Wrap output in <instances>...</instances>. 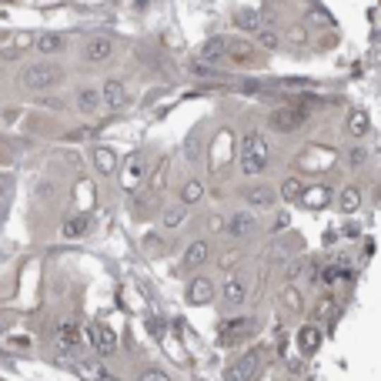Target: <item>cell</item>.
Wrapping results in <instances>:
<instances>
[{"label": "cell", "instance_id": "4316f807", "mask_svg": "<svg viewBox=\"0 0 381 381\" xmlns=\"http://www.w3.org/2000/svg\"><path fill=\"white\" fill-rule=\"evenodd\" d=\"M305 271H308V258H298V261H291V265L284 267V281L291 284V281H298Z\"/></svg>", "mask_w": 381, "mask_h": 381}, {"label": "cell", "instance_id": "2e32d148", "mask_svg": "<svg viewBox=\"0 0 381 381\" xmlns=\"http://www.w3.org/2000/svg\"><path fill=\"white\" fill-rule=\"evenodd\" d=\"M298 348L305 355H315L318 348H321V328L318 325H305V328L298 331Z\"/></svg>", "mask_w": 381, "mask_h": 381}, {"label": "cell", "instance_id": "1f68e13d", "mask_svg": "<svg viewBox=\"0 0 381 381\" xmlns=\"http://www.w3.org/2000/svg\"><path fill=\"white\" fill-rule=\"evenodd\" d=\"M164 178H167V161H161V164H157V171H154V178H151V188L161 190V188H164Z\"/></svg>", "mask_w": 381, "mask_h": 381}, {"label": "cell", "instance_id": "cb8c5ba5", "mask_svg": "<svg viewBox=\"0 0 381 381\" xmlns=\"http://www.w3.org/2000/svg\"><path fill=\"white\" fill-rule=\"evenodd\" d=\"M301 194H305V184H301V178H284V181H281L278 198H284V201H298Z\"/></svg>", "mask_w": 381, "mask_h": 381}, {"label": "cell", "instance_id": "e575fe53", "mask_svg": "<svg viewBox=\"0 0 381 381\" xmlns=\"http://www.w3.org/2000/svg\"><path fill=\"white\" fill-rule=\"evenodd\" d=\"M0 331H4V325H0Z\"/></svg>", "mask_w": 381, "mask_h": 381}, {"label": "cell", "instance_id": "8fae6325", "mask_svg": "<svg viewBox=\"0 0 381 381\" xmlns=\"http://www.w3.org/2000/svg\"><path fill=\"white\" fill-rule=\"evenodd\" d=\"M101 101L111 107V111H121L127 104V87L117 80V77H111V80H104V87H101Z\"/></svg>", "mask_w": 381, "mask_h": 381}, {"label": "cell", "instance_id": "83f0119b", "mask_svg": "<svg viewBox=\"0 0 381 381\" xmlns=\"http://www.w3.org/2000/svg\"><path fill=\"white\" fill-rule=\"evenodd\" d=\"M27 47H34V34H13V37H11V51L24 54Z\"/></svg>", "mask_w": 381, "mask_h": 381}, {"label": "cell", "instance_id": "836d02e7", "mask_svg": "<svg viewBox=\"0 0 381 381\" xmlns=\"http://www.w3.org/2000/svg\"><path fill=\"white\" fill-rule=\"evenodd\" d=\"M101 381H121V378H101Z\"/></svg>", "mask_w": 381, "mask_h": 381}, {"label": "cell", "instance_id": "9a60e30c", "mask_svg": "<svg viewBox=\"0 0 381 381\" xmlns=\"http://www.w3.org/2000/svg\"><path fill=\"white\" fill-rule=\"evenodd\" d=\"M57 344H61L64 351H80V328H77L74 321H64L61 328H57Z\"/></svg>", "mask_w": 381, "mask_h": 381}, {"label": "cell", "instance_id": "ffe728a7", "mask_svg": "<svg viewBox=\"0 0 381 381\" xmlns=\"http://www.w3.org/2000/svg\"><path fill=\"white\" fill-rule=\"evenodd\" d=\"M201 198H204V184L201 181H184V184H181V204H184V207H194V204H201Z\"/></svg>", "mask_w": 381, "mask_h": 381}, {"label": "cell", "instance_id": "4dcf8cb0", "mask_svg": "<svg viewBox=\"0 0 381 381\" xmlns=\"http://www.w3.org/2000/svg\"><path fill=\"white\" fill-rule=\"evenodd\" d=\"M365 157H368V151L361 147V144H355L351 151H348V164L351 167H358V164H365Z\"/></svg>", "mask_w": 381, "mask_h": 381}, {"label": "cell", "instance_id": "5bb4252c", "mask_svg": "<svg viewBox=\"0 0 381 381\" xmlns=\"http://www.w3.org/2000/svg\"><path fill=\"white\" fill-rule=\"evenodd\" d=\"M74 101H77V111H80V114H97V111L104 107L101 90H97V87H80Z\"/></svg>", "mask_w": 381, "mask_h": 381}, {"label": "cell", "instance_id": "ba28073f", "mask_svg": "<svg viewBox=\"0 0 381 381\" xmlns=\"http://www.w3.org/2000/svg\"><path fill=\"white\" fill-rule=\"evenodd\" d=\"M214 281L211 278H190V284H188V291H184V298H188V305H211V301H214Z\"/></svg>", "mask_w": 381, "mask_h": 381}, {"label": "cell", "instance_id": "277c9868", "mask_svg": "<svg viewBox=\"0 0 381 381\" xmlns=\"http://www.w3.org/2000/svg\"><path fill=\"white\" fill-rule=\"evenodd\" d=\"M87 338H90V344H94L97 355H104V358L117 355V331L114 328H107V325H90Z\"/></svg>", "mask_w": 381, "mask_h": 381}, {"label": "cell", "instance_id": "7c38bea8", "mask_svg": "<svg viewBox=\"0 0 381 381\" xmlns=\"http://www.w3.org/2000/svg\"><path fill=\"white\" fill-rule=\"evenodd\" d=\"M67 47V40L61 34H51V30H44V34H34V51L44 54V57H54V54H61Z\"/></svg>", "mask_w": 381, "mask_h": 381}, {"label": "cell", "instance_id": "3957f363", "mask_svg": "<svg viewBox=\"0 0 381 381\" xmlns=\"http://www.w3.org/2000/svg\"><path fill=\"white\" fill-rule=\"evenodd\" d=\"M258 368H261V355L248 351V355H241L238 361H231L228 368H224V381H251Z\"/></svg>", "mask_w": 381, "mask_h": 381}, {"label": "cell", "instance_id": "e0dca14e", "mask_svg": "<svg viewBox=\"0 0 381 381\" xmlns=\"http://www.w3.org/2000/svg\"><path fill=\"white\" fill-rule=\"evenodd\" d=\"M184 221H188V207L184 204H174V207H167L164 214H161V228L178 231V228H184Z\"/></svg>", "mask_w": 381, "mask_h": 381}, {"label": "cell", "instance_id": "6da1fadb", "mask_svg": "<svg viewBox=\"0 0 381 381\" xmlns=\"http://www.w3.org/2000/svg\"><path fill=\"white\" fill-rule=\"evenodd\" d=\"M267 161H271V147L261 131H248L241 138V174L244 178H258L267 171Z\"/></svg>", "mask_w": 381, "mask_h": 381}, {"label": "cell", "instance_id": "f546056e", "mask_svg": "<svg viewBox=\"0 0 381 381\" xmlns=\"http://www.w3.org/2000/svg\"><path fill=\"white\" fill-rule=\"evenodd\" d=\"M138 381H171V375L161 371V368H147V371H140L138 375Z\"/></svg>", "mask_w": 381, "mask_h": 381}, {"label": "cell", "instance_id": "d4e9b609", "mask_svg": "<svg viewBox=\"0 0 381 381\" xmlns=\"http://www.w3.org/2000/svg\"><path fill=\"white\" fill-rule=\"evenodd\" d=\"M301 301H305V298H301V291H298V288H291V284L281 291V305L288 308V311H301Z\"/></svg>", "mask_w": 381, "mask_h": 381}, {"label": "cell", "instance_id": "7a4b0ae2", "mask_svg": "<svg viewBox=\"0 0 381 381\" xmlns=\"http://www.w3.org/2000/svg\"><path fill=\"white\" fill-rule=\"evenodd\" d=\"M64 71L57 64H47V61H37V64H27L24 71H20V84L27 90H34V94H44V90H51L61 84Z\"/></svg>", "mask_w": 381, "mask_h": 381}, {"label": "cell", "instance_id": "5b68a950", "mask_svg": "<svg viewBox=\"0 0 381 381\" xmlns=\"http://www.w3.org/2000/svg\"><path fill=\"white\" fill-rule=\"evenodd\" d=\"M221 231H228V238H251L258 231V217H254V211H234V214H228Z\"/></svg>", "mask_w": 381, "mask_h": 381}, {"label": "cell", "instance_id": "f1b7e54d", "mask_svg": "<svg viewBox=\"0 0 381 381\" xmlns=\"http://www.w3.org/2000/svg\"><path fill=\"white\" fill-rule=\"evenodd\" d=\"M258 44H261V47H267V51H274V47L281 44V37L274 34V30H258Z\"/></svg>", "mask_w": 381, "mask_h": 381}, {"label": "cell", "instance_id": "603a6c76", "mask_svg": "<svg viewBox=\"0 0 381 381\" xmlns=\"http://www.w3.org/2000/svg\"><path fill=\"white\" fill-rule=\"evenodd\" d=\"M368 114L365 111H351V117H348V134L351 138H365L368 134Z\"/></svg>", "mask_w": 381, "mask_h": 381}, {"label": "cell", "instance_id": "8992f818", "mask_svg": "<svg viewBox=\"0 0 381 381\" xmlns=\"http://www.w3.org/2000/svg\"><path fill=\"white\" fill-rule=\"evenodd\" d=\"M267 124L274 127L278 134H294L298 127L305 124V114H301V111H294V107H278V111H271Z\"/></svg>", "mask_w": 381, "mask_h": 381}, {"label": "cell", "instance_id": "30bf717a", "mask_svg": "<svg viewBox=\"0 0 381 381\" xmlns=\"http://www.w3.org/2000/svg\"><path fill=\"white\" fill-rule=\"evenodd\" d=\"M244 298H248V284H244L241 274H234V278L224 281V288H221V301L228 308H238L244 305Z\"/></svg>", "mask_w": 381, "mask_h": 381}, {"label": "cell", "instance_id": "d6a6232c", "mask_svg": "<svg viewBox=\"0 0 381 381\" xmlns=\"http://www.w3.org/2000/svg\"><path fill=\"white\" fill-rule=\"evenodd\" d=\"M77 371H80L84 378H101V368H97L94 361H77Z\"/></svg>", "mask_w": 381, "mask_h": 381}, {"label": "cell", "instance_id": "44dd1931", "mask_svg": "<svg viewBox=\"0 0 381 381\" xmlns=\"http://www.w3.org/2000/svg\"><path fill=\"white\" fill-rule=\"evenodd\" d=\"M358 207H361V194H358V188H344L341 198H338V211H341V214H355Z\"/></svg>", "mask_w": 381, "mask_h": 381}, {"label": "cell", "instance_id": "9c48e42d", "mask_svg": "<svg viewBox=\"0 0 381 381\" xmlns=\"http://www.w3.org/2000/svg\"><path fill=\"white\" fill-rule=\"evenodd\" d=\"M244 201H248L251 211H267V207H274V201H278V190L267 188V184H254V188L244 190Z\"/></svg>", "mask_w": 381, "mask_h": 381}, {"label": "cell", "instance_id": "ac0fdd59", "mask_svg": "<svg viewBox=\"0 0 381 381\" xmlns=\"http://www.w3.org/2000/svg\"><path fill=\"white\" fill-rule=\"evenodd\" d=\"M94 167L101 174H114L117 171V154L111 147H94Z\"/></svg>", "mask_w": 381, "mask_h": 381}, {"label": "cell", "instance_id": "484cf974", "mask_svg": "<svg viewBox=\"0 0 381 381\" xmlns=\"http://www.w3.org/2000/svg\"><path fill=\"white\" fill-rule=\"evenodd\" d=\"M221 47H224V40H221V37L207 40V44L201 47V61H221V54H224Z\"/></svg>", "mask_w": 381, "mask_h": 381}, {"label": "cell", "instance_id": "52a82bcc", "mask_svg": "<svg viewBox=\"0 0 381 381\" xmlns=\"http://www.w3.org/2000/svg\"><path fill=\"white\" fill-rule=\"evenodd\" d=\"M114 40L111 37H104V34H97V37H90L87 44H84V61L87 64H104V61H111L114 57Z\"/></svg>", "mask_w": 381, "mask_h": 381}, {"label": "cell", "instance_id": "4fadbf2b", "mask_svg": "<svg viewBox=\"0 0 381 381\" xmlns=\"http://www.w3.org/2000/svg\"><path fill=\"white\" fill-rule=\"evenodd\" d=\"M211 261V244L207 241H190L188 251H184V267L188 271H198L201 265H207Z\"/></svg>", "mask_w": 381, "mask_h": 381}, {"label": "cell", "instance_id": "d6986e66", "mask_svg": "<svg viewBox=\"0 0 381 381\" xmlns=\"http://www.w3.org/2000/svg\"><path fill=\"white\" fill-rule=\"evenodd\" d=\"M140 178H144V157H140V154H134V157L127 161V167H124V188L134 190Z\"/></svg>", "mask_w": 381, "mask_h": 381}, {"label": "cell", "instance_id": "7402d4cb", "mask_svg": "<svg viewBox=\"0 0 381 381\" xmlns=\"http://www.w3.org/2000/svg\"><path fill=\"white\" fill-rule=\"evenodd\" d=\"M87 228H90V217L87 214H77V217H71V221L64 224L61 234H64V238H80V234H87Z\"/></svg>", "mask_w": 381, "mask_h": 381}]
</instances>
